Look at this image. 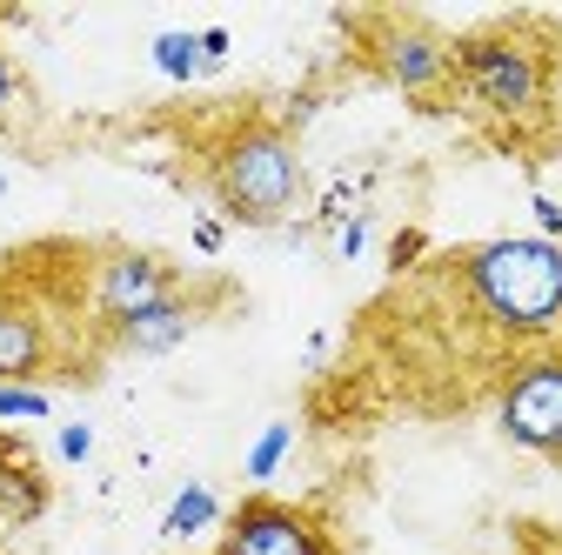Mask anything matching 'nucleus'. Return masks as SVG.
I'll list each match as a JSON object with an SVG mask.
<instances>
[{
    "label": "nucleus",
    "mask_w": 562,
    "mask_h": 555,
    "mask_svg": "<svg viewBox=\"0 0 562 555\" xmlns=\"http://www.w3.org/2000/svg\"><path fill=\"white\" fill-rule=\"evenodd\" d=\"M194 321H201V302L181 288L175 302H161L148 315H134L127 328H114V341H121L127 355H168V349H181V341L194 335Z\"/></svg>",
    "instance_id": "nucleus-9"
},
{
    "label": "nucleus",
    "mask_w": 562,
    "mask_h": 555,
    "mask_svg": "<svg viewBox=\"0 0 562 555\" xmlns=\"http://www.w3.org/2000/svg\"><path fill=\"white\" fill-rule=\"evenodd\" d=\"M54 362V335L41 321V308L27 302H0V382H34Z\"/></svg>",
    "instance_id": "nucleus-8"
},
{
    "label": "nucleus",
    "mask_w": 562,
    "mask_h": 555,
    "mask_svg": "<svg viewBox=\"0 0 562 555\" xmlns=\"http://www.w3.org/2000/svg\"><path fill=\"white\" fill-rule=\"evenodd\" d=\"M536 215H542V241H555V235H562V201L536 194Z\"/></svg>",
    "instance_id": "nucleus-15"
},
{
    "label": "nucleus",
    "mask_w": 562,
    "mask_h": 555,
    "mask_svg": "<svg viewBox=\"0 0 562 555\" xmlns=\"http://www.w3.org/2000/svg\"><path fill=\"white\" fill-rule=\"evenodd\" d=\"M496 429L542 455V462H562V349H536L529 362H516L496 388Z\"/></svg>",
    "instance_id": "nucleus-5"
},
{
    "label": "nucleus",
    "mask_w": 562,
    "mask_h": 555,
    "mask_svg": "<svg viewBox=\"0 0 562 555\" xmlns=\"http://www.w3.org/2000/svg\"><path fill=\"white\" fill-rule=\"evenodd\" d=\"M362 41H369V60H375V75L389 88H402L415 107H456V34H442L436 21H422V14H369L362 21Z\"/></svg>",
    "instance_id": "nucleus-4"
},
{
    "label": "nucleus",
    "mask_w": 562,
    "mask_h": 555,
    "mask_svg": "<svg viewBox=\"0 0 562 555\" xmlns=\"http://www.w3.org/2000/svg\"><path fill=\"white\" fill-rule=\"evenodd\" d=\"M207 181H215V201L228 207L241 228H274L302 201V155L289 141V127L241 121V127L222 134Z\"/></svg>",
    "instance_id": "nucleus-3"
},
{
    "label": "nucleus",
    "mask_w": 562,
    "mask_h": 555,
    "mask_svg": "<svg viewBox=\"0 0 562 555\" xmlns=\"http://www.w3.org/2000/svg\"><path fill=\"white\" fill-rule=\"evenodd\" d=\"M222 516V502H215V489H201V482H188V489H181V502L168 509V535L181 542V535H194V529H207V522H215Z\"/></svg>",
    "instance_id": "nucleus-10"
},
{
    "label": "nucleus",
    "mask_w": 562,
    "mask_h": 555,
    "mask_svg": "<svg viewBox=\"0 0 562 555\" xmlns=\"http://www.w3.org/2000/svg\"><path fill=\"white\" fill-rule=\"evenodd\" d=\"M155 67L161 75H175V81H188V75H201V34H161L155 41Z\"/></svg>",
    "instance_id": "nucleus-11"
},
{
    "label": "nucleus",
    "mask_w": 562,
    "mask_h": 555,
    "mask_svg": "<svg viewBox=\"0 0 562 555\" xmlns=\"http://www.w3.org/2000/svg\"><path fill=\"white\" fill-rule=\"evenodd\" d=\"M88 449H94V435H88V429H67V435H60V455H67V462H81Z\"/></svg>",
    "instance_id": "nucleus-17"
},
{
    "label": "nucleus",
    "mask_w": 562,
    "mask_h": 555,
    "mask_svg": "<svg viewBox=\"0 0 562 555\" xmlns=\"http://www.w3.org/2000/svg\"><path fill=\"white\" fill-rule=\"evenodd\" d=\"M456 282L475 302L482 321L503 335H555L562 328V241L542 235H503L456 254Z\"/></svg>",
    "instance_id": "nucleus-2"
},
{
    "label": "nucleus",
    "mask_w": 562,
    "mask_h": 555,
    "mask_svg": "<svg viewBox=\"0 0 562 555\" xmlns=\"http://www.w3.org/2000/svg\"><path fill=\"white\" fill-rule=\"evenodd\" d=\"M281 455H289V429H268V435L255 442V455H248V482H268V475L281 468Z\"/></svg>",
    "instance_id": "nucleus-13"
},
{
    "label": "nucleus",
    "mask_w": 562,
    "mask_h": 555,
    "mask_svg": "<svg viewBox=\"0 0 562 555\" xmlns=\"http://www.w3.org/2000/svg\"><path fill=\"white\" fill-rule=\"evenodd\" d=\"M0 302H8V295H0Z\"/></svg>",
    "instance_id": "nucleus-18"
},
{
    "label": "nucleus",
    "mask_w": 562,
    "mask_h": 555,
    "mask_svg": "<svg viewBox=\"0 0 562 555\" xmlns=\"http://www.w3.org/2000/svg\"><path fill=\"white\" fill-rule=\"evenodd\" d=\"M215 555H341L328 522L295 509V502H274V496H248L228 522H222V548Z\"/></svg>",
    "instance_id": "nucleus-6"
},
{
    "label": "nucleus",
    "mask_w": 562,
    "mask_h": 555,
    "mask_svg": "<svg viewBox=\"0 0 562 555\" xmlns=\"http://www.w3.org/2000/svg\"><path fill=\"white\" fill-rule=\"evenodd\" d=\"M21 94H27V81H21V67L0 54V114H14L21 107Z\"/></svg>",
    "instance_id": "nucleus-14"
},
{
    "label": "nucleus",
    "mask_w": 562,
    "mask_h": 555,
    "mask_svg": "<svg viewBox=\"0 0 562 555\" xmlns=\"http://www.w3.org/2000/svg\"><path fill=\"white\" fill-rule=\"evenodd\" d=\"M555 88L562 67H555V34L542 21H488L456 34V94L488 121L542 127L549 114H562Z\"/></svg>",
    "instance_id": "nucleus-1"
},
{
    "label": "nucleus",
    "mask_w": 562,
    "mask_h": 555,
    "mask_svg": "<svg viewBox=\"0 0 562 555\" xmlns=\"http://www.w3.org/2000/svg\"><path fill=\"white\" fill-rule=\"evenodd\" d=\"M222 54H228V27H207V34H201V60H207V67H215Z\"/></svg>",
    "instance_id": "nucleus-16"
},
{
    "label": "nucleus",
    "mask_w": 562,
    "mask_h": 555,
    "mask_svg": "<svg viewBox=\"0 0 562 555\" xmlns=\"http://www.w3.org/2000/svg\"><path fill=\"white\" fill-rule=\"evenodd\" d=\"M0 415H8V422H41L47 395L41 388H21V382H0Z\"/></svg>",
    "instance_id": "nucleus-12"
},
{
    "label": "nucleus",
    "mask_w": 562,
    "mask_h": 555,
    "mask_svg": "<svg viewBox=\"0 0 562 555\" xmlns=\"http://www.w3.org/2000/svg\"><path fill=\"white\" fill-rule=\"evenodd\" d=\"M181 295V268L168 254H148V248H108L101 268H94V315L108 328H127L134 315H148L161 302Z\"/></svg>",
    "instance_id": "nucleus-7"
}]
</instances>
